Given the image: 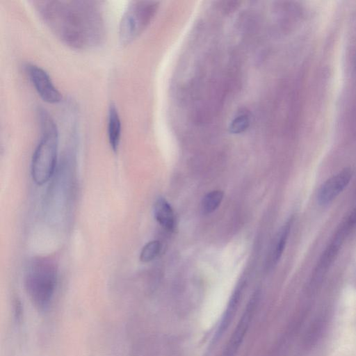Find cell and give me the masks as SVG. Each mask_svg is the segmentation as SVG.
Listing matches in <instances>:
<instances>
[{
	"label": "cell",
	"mask_w": 356,
	"mask_h": 356,
	"mask_svg": "<svg viewBox=\"0 0 356 356\" xmlns=\"http://www.w3.org/2000/svg\"><path fill=\"white\" fill-rule=\"evenodd\" d=\"M35 8L50 31L64 44L76 49L101 45L106 37L102 11L92 1H38Z\"/></svg>",
	"instance_id": "1"
},
{
	"label": "cell",
	"mask_w": 356,
	"mask_h": 356,
	"mask_svg": "<svg viewBox=\"0 0 356 356\" xmlns=\"http://www.w3.org/2000/svg\"><path fill=\"white\" fill-rule=\"evenodd\" d=\"M38 118L41 137L33 154L31 176L36 184L42 185L49 181L56 169L58 131L56 124L45 110H38Z\"/></svg>",
	"instance_id": "2"
},
{
	"label": "cell",
	"mask_w": 356,
	"mask_h": 356,
	"mask_svg": "<svg viewBox=\"0 0 356 356\" xmlns=\"http://www.w3.org/2000/svg\"><path fill=\"white\" fill-rule=\"evenodd\" d=\"M56 282L57 268L51 259L38 257L29 264L25 275V285L32 301L40 309L49 305Z\"/></svg>",
	"instance_id": "3"
},
{
	"label": "cell",
	"mask_w": 356,
	"mask_h": 356,
	"mask_svg": "<svg viewBox=\"0 0 356 356\" xmlns=\"http://www.w3.org/2000/svg\"><path fill=\"white\" fill-rule=\"evenodd\" d=\"M157 8L156 1H131L120 22L118 36L120 43L127 45L132 42L149 24Z\"/></svg>",
	"instance_id": "4"
},
{
	"label": "cell",
	"mask_w": 356,
	"mask_h": 356,
	"mask_svg": "<svg viewBox=\"0 0 356 356\" xmlns=\"http://www.w3.org/2000/svg\"><path fill=\"white\" fill-rule=\"evenodd\" d=\"M356 225V213L354 211L339 227L329 245L323 252L316 268V275H323L336 258L344 240Z\"/></svg>",
	"instance_id": "5"
},
{
	"label": "cell",
	"mask_w": 356,
	"mask_h": 356,
	"mask_svg": "<svg viewBox=\"0 0 356 356\" xmlns=\"http://www.w3.org/2000/svg\"><path fill=\"white\" fill-rule=\"evenodd\" d=\"M24 68L35 90L43 101L57 104L62 100L61 93L44 69L33 63L26 64Z\"/></svg>",
	"instance_id": "6"
},
{
	"label": "cell",
	"mask_w": 356,
	"mask_h": 356,
	"mask_svg": "<svg viewBox=\"0 0 356 356\" xmlns=\"http://www.w3.org/2000/svg\"><path fill=\"white\" fill-rule=\"evenodd\" d=\"M353 175L350 168H344L327 179L318 191L319 204H327L334 200L348 185Z\"/></svg>",
	"instance_id": "7"
},
{
	"label": "cell",
	"mask_w": 356,
	"mask_h": 356,
	"mask_svg": "<svg viewBox=\"0 0 356 356\" xmlns=\"http://www.w3.org/2000/svg\"><path fill=\"white\" fill-rule=\"evenodd\" d=\"M107 133L110 146L115 152L120 145L122 124L118 108L113 103L109 106L108 111Z\"/></svg>",
	"instance_id": "8"
},
{
	"label": "cell",
	"mask_w": 356,
	"mask_h": 356,
	"mask_svg": "<svg viewBox=\"0 0 356 356\" xmlns=\"http://www.w3.org/2000/svg\"><path fill=\"white\" fill-rule=\"evenodd\" d=\"M154 214L156 221L165 229L172 231L175 226L173 210L168 201L159 197L154 205Z\"/></svg>",
	"instance_id": "9"
},
{
	"label": "cell",
	"mask_w": 356,
	"mask_h": 356,
	"mask_svg": "<svg viewBox=\"0 0 356 356\" xmlns=\"http://www.w3.org/2000/svg\"><path fill=\"white\" fill-rule=\"evenodd\" d=\"M291 221V219L289 220L280 229L277 236L273 252V261L274 264L277 263L284 252L290 233Z\"/></svg>",
	"instance_id": "10"
},
{
	"label": "cell",
	"mask_w": 356,
	"mask_h": 356,
	"mask_svg": "<svg viewBox=\"0 0 356 356\" xmlns=\"http://www.w3.org/2000/svg\"><path fill=\"white\" fill-rule=\"evenodd\" d=\"M224 193L220 190H215L208 193L202 199L201 209L203 213L208 214L214 211L220 204Z\"/></svg>",
	"instance_id": "11"
},
{
	"label": "cell",
	"mask_w": 356,
	"mask_h": 356,
	"mask_svg": "<svg viewBox=\"0 0 356 356\" xmlns=\"http://www.w3.org/2000/svg\"><path fill=\"white\" fill-rule=\"evenodd\" d=\"M161 244L159 241L154 240L148 242L141 250L140 259L143 262H149L154 259L160 253Z\"/></svg>",
	"instance_id": "12"
},
{
	"label": "cell",
	"mask_w": 356,
	"mask_h": 356,
	"mask_svg": "<svg viewBox=\"0 0 356 356\" xmlns=\"http://www.w3.org/2000/svg\"><path fill=\"white\" fill-rule=\"evenodd\" d=\"M250 119L248 115L241 114L237 116L232 122L230 131L233 133H241L245 131L249 126Z\"/></svg>",
	"instance_id": "13"
},
{
	"label": "cell",
	"mask_w": 356,
	"mask_h": 356,
	"mask_svg": "<svg viewBox=\"0 0 356 356\" xmlns=\"http://www.w3.org/2000/svg\"><path fill=\"white\" fill-rule=\"evenodd\" d=\"M355 70H356V60H355Z\"/></svg>",
	"instance_id": "14"
},
{
	"label": "cell",
	"mask_w": 356,
	"mask_h": 356,
	"mask_svg": "<svg viewBox=\"0 0 356 356\" xmlns=\"http://www.w3.org/2000/svg\"><path fill=\"white\" fill-rule=\"evenodd\" d=\"M355 212L356 213V208L354 209Z\"/></svg>",
	"instance_id": "15"
}]
</instances>
